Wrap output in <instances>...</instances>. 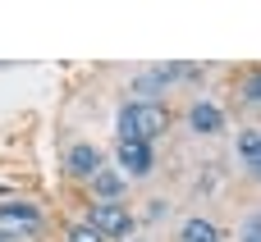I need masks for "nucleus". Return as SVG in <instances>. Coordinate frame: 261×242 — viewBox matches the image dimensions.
Here are the masks:
<instances>
[{
    "label": "nucleus",
    "instance_id": "6",
    "mask_svg": "<svg viewBox=\"0 0 261 242\" xmlns=\"http://www.w3.org/2000/svg\"><path fill=\"white\" fill-rule=\"evenodd\" d=\"M188 124H193V133H202V137H216V133L225 128V110H220L216 101H197V105L188 110Z\"/></svg>",
    "mask_w": 261,
    "mask_h": 242
},
{
    "label": "nucleus",
    "instance_id": "8",
    "mask_svg": "<svg viewBox=\"0 0 261 242\" xmlns=\"http://www.w3.org/2000/svg\"><path fill=\"white\" fill-rule=\"evenodd\" d=\"M87 183H92V192H96L101 201H115V197L124 192V174H115V169H96Z\"/></svg>",
    "mask_w": 261,
    "mask_h": 242
},
{
    "label": "nucleus",
    "instance_id": "5",
    "mask_svg": "<svg viewBox=\"0 0 261 242\" xmlns=\"http://www.w3.org/2000/svg\"><path fill=\"white\" fill-rule=\"evenodd\" d=\"M64 165H69V174H73V178H92L96 169H106V160H101V151H96L92 142H78V146H69Z\"/></svg>",
    "mask_w": 261,
    "mask_h": 242
},
{
    "label": "nucleus",
    "instance_id": "12",
    "mask_svg": "<svg viewBox=\"0 0 261 242\" xmlns=\"http://www.w3.org/2000/svg\"><path fill=\"white\" fill-rule=\"evenodd\" d=\"M243 101H248V105H257V101H261V82H257V73L248 78V87H243Z\"/></svg>",
    "mask_w": 261,
    "mask_h": 242
},
{
    "label": "nucleus",
    "instance_id": "2",
    "mask_svg": "<svg viewBox=\"0 0 261 242\" xmlns=\"http://www.w3.org/2000/svg\"><path fill=\"white\" fill-rule=\"evenodd\" d=\"M87 229H96V238H133V215H128V206L124 201H96L92 210H87Z\"/></svg>",
    "mask_w": 261,
    "mask_h": 242
},
{
    "label": "nucleus",
    "instance_id": "1",
    "mask_svg": "<svg viewBox=\"0 0 261 242\" xmlns=\"http://www.w3.org/2000/svg\"><path fill=\"white\" fill-rule=\"evenodd\" d=\"M170 128V110L161 101H128L119 110V142H156Z\"/></svg>",
    "mask_w": 261,
    "mask_h": 242
},
{
    "label": "nucleus",
    "instance_id": "10",
    "mask_svg": "<svg viewBox=\"0 0 261 242\" xmlns=\"http://www.w3.org/2000/svg\"><path fill=\"white\" fill-rule=\"evenodd\" d=\"M243 242H261V215H248L243 220Z\"/></svg>",
    "mask_w": 261,
    "mask_h": 242
},
{
    "label": "nucleus",
    "instance_id": "3",
    "mask_svg": "<svg viewBox=\"0 0 261 242\" xmlns=\"http://www.w3.org/2000/svg\"><path fill=\"white\" fill-rule=\"evenodd\" d=\"M41 233V210L32 201H0V238H37Z\"/></svg>",
    "mask_w": 261,
    "mask_h": 242
},
{
    "label": "nucleus",
    "instance_id": "13",
    "mask_svg": "<svg viewBox=\"0 0 261 242\" xmlns=\"http://www.w3.org/2000/svg\"><path fill=\"white\" fill-rule=\"evenodd\" d=\"M0 242H5V238H0Z\"/></svg>",
    "mask_w": 261,
    "mask_h": 242
},
{
    "label": "nucleus",
    "instance_id": "9",
    "mask_svg": "<svg viewBox=\"0 0 261 242\" xmlns=\"http://www.w3.org/2000/svg\"><path fill=\"white\" fill-rule=\"evenodd\" d=\"M179 242H220V229L211 224V220H202V215H193L184 229H179Z\"/></svg>",
    "mask_w": 261,
    "mask_h": 242
},
{
    "label": "nucleus",
    "instance_id": "7",
    "mask_svg": "<svg viewBox=\"0 0 261 242\" xmlns=\"http://www.w3.org/2000/svg\"><path fill=\"white\" fill-rule=\"evenodd\" d=\"M239 160H243L248 174L261 169V133L257 128H243V133H239Z\"/></svg>",
    "mask_w": 261,
    "mask_h": 242
},
{
    "label": "nucleus",
    "instance_id": "11",
    "mask_svg": "<svg viewBox=\"0 0 261 242\" xmlns=\"http://www.w3.org/2000/svg\"><path fill=\"white\" fill-rule=\"evenodd\" d=\"M69 242H101V238H96V229H87V224H73V229H69Z\"/></svg>",
    "mask_w": 261,
    "mask_h": 242
},
{
    "label": "nucleus",
    "instance_id": "4",
    "mask_svg": "<svg viewBox=\"0 0 261 242\" xmlns=\"http://www.w3.org/2000/svg\"><path fill=\"white\" fill-rule=\"evenodd\" d=\"M119 169L128 178H147L156 169V151L147 142H119Z\"/></svg>",
    "mask_w": 261,
    "mask_h": 242
}]
</instances>
